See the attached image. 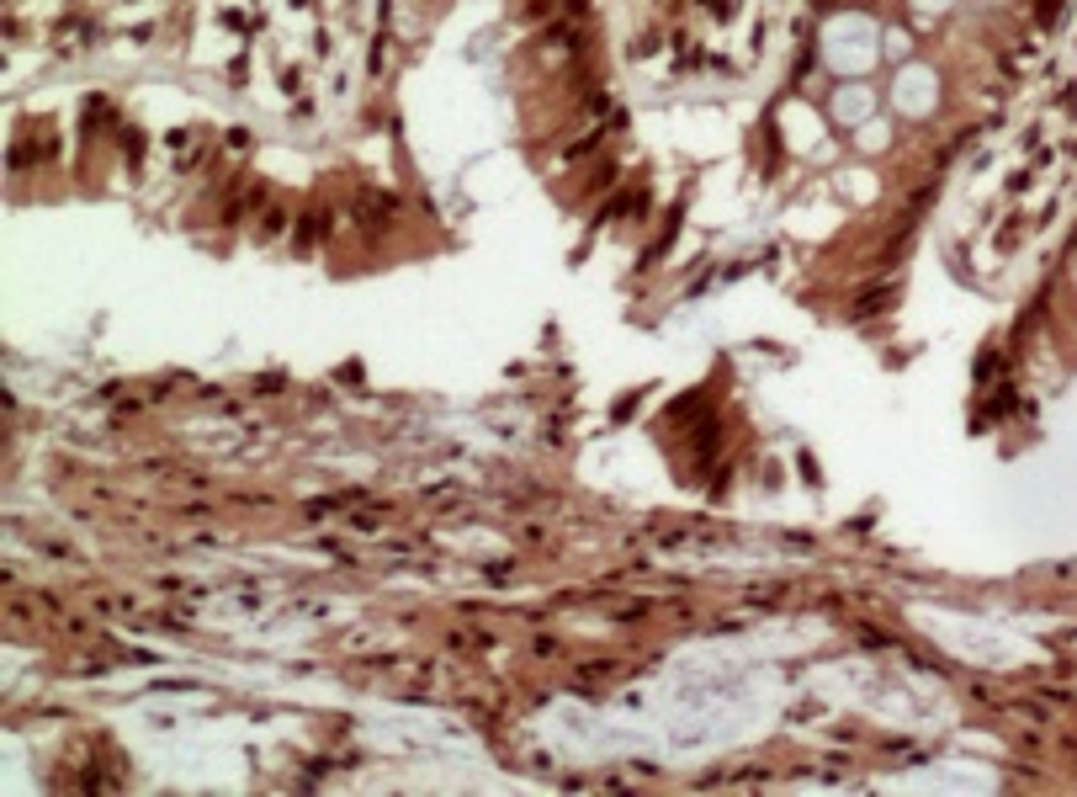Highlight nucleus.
Listing matches in <instances>:
<instances>
[{
	"label": "nucleus",
	"instance_id": "obj_3",
	"mask_svg": "<svg viewBox=\"0 0 1077 797\" xmlns=\"http://www.w3.org/2000/svg\"><path fill=\"white\" fill-rule=\"evenodd\" d=\"M870 107H876L870 86H844V91L834 96V118H844V123H866Z\"/></svg>",
	"mask_w": 1077,
	"mask_h": 797
},
{
	"label": "nucleus",
	"instance_id": "obj_6",
	"mask_svg": "<svg viewBox=\"0 0 1077 797\" xmlns=\"http://www.w3.org/2000/svg\"><path fill=\"white\" fill-rule=\"evenodd\" d=\"M919 6H924V11H939V6H945V0H919Z\"/></svg>",
	"mask_w": 1077,
	"mask_h": 797
},
{
	"label": "nucleus",
	"instance_id": "obj_5",
	"mask_svg": "<svg viewBox=\"0 0 1077 797\" xmlns=\"http://www.w3.org/2000/svg\"><path fill=\"white\" fill-rule=\"evenodd\" d=\"M887 54H892V59L908 54V32H887Z\"/></svg>",
	"mask_w": 1077,
	"mask_h": 797
},
{
	"label": "nucleus",
	"instance_id": "obj_1",
	"mask_svg": "<svg viewBox=\"0 0 1077 797\" xmlns=\"http://www.w3.org/2000/svg\"><path fill=\"white\" fill-rule=\"evenodd\" d=\"M876 22L870 17H834L828 28H823V59L844 69V75H866L870 64H876Z\"/></svg>",
	"mask_w": 1077,
	"mask_h": 797
},
{
	"label": "nucleus",
	"instance_id": "obj_4",
	"mask_svg": "<svg viewBox=\"0 0 1077 797\" xmlns=\"http://www.w3.org/2000/svg\"><path fill=\"white\" fill-rule=\"evenodd\" d=\"M887 144V123H866L860 128V150H881Z\"/></svg>",
	"mask_w": 1077,
	"mask_h": 797
},
{
	"label": "nucleus",
	"instance_id": "obj_2",
	"mask_svg": "<svg viewBox=\"0 0 1077 797\" xmlns=\"http://www.w3.org/2000/svg\"><path fill=\"white\" fill-rule=\"evenodd\" d=\"M892 101H898V112H908V118H928V112H934V101H939V80H934V69L908 64V69L898 75Z\"/></svg>",
	"mask_w": 1077,
	"mask_h": 797
}]
</instances>
